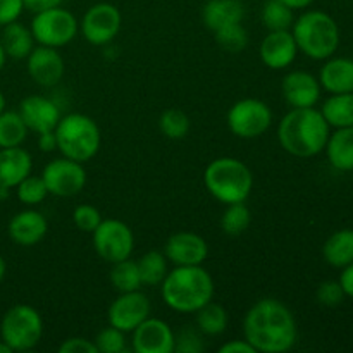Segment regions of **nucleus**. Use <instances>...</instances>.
<instances>
[{
	"label": "nucleus",
	"instance_id": "nucleus-1",
	"mask_svg": "<svg viewBox=\"0 0 353 353\" xmlns=\"http://www.w3.org/2000/svg\"><path fill=\"white\" fill-rule=\"evenodd\" d=\"M243 334L257 353H285L296 345L299 326L285 303L276 299H262L248 309Z\"/></svg>",
	"mask_w": 353,
	"mask_h": 353
},
{
	"label": "nucleus",
	"instance_id": "nucleus-2",
	"mask_svg": "<svg viewBox=\"0 0 353 353\" xmlns=\"http://www.w3.org/2000/svg\"><path fill=\"white\" fill-rule=\"evenodd\" d=\"M331 134L321 110L314 107L292 109L278 124V141L285 152L293 157H316L326 148Z\"/></svg>",
	"mask_w": 353,
	"mask_h": 353
},
{
	"label": "nucleus",
	"instance_id": "nucleus-3",
	"mask_svg": "<svg viewBox=\"0 0 353 353\" xmlns=\"http://www.w3.org/2000/svg\"><path fill=\"white\" fill-rule=\"evenodd\" d=\"M212 276L202 265H176L161 283L162 300L169 309L179 314H193L212 302Z\"/></svg>",
	"mask_w": 353,
	"mask_h": 353
},
{
	"label": "nucleus",
	"instance_id": "nucleus-4",
	"mask_svg": "<svg viewBox=\"0 0 353 353\" xmlns=\"http://www.w3.org/2000/svg\"><path fill=\"white\" fill-rule=\"evenodd\" d=\"M293 38L299 52L314 61H326L333 57L340 47L338 23L323 10H307L293 21Z\"/></svg>",
	"mask_w": 353,
	"mask_h": 353
},
{
	"label": "nucleus",
	"instance_id": "nucleus-5",
	"mask_svg": "<svg viewBox=\"0 0 353 353\" xmlns=\"http://www.w3.org/2000/svg\"><path fill=\"white\" fill-rule=\"evenodd\" d=\"M207 192L224 205L240 203L250 196L254 176L248 165L234 157H219L207 165L203 172Z\"/></svg>",
	"mask_w": 353,
	"mask_h": 353
},
{
	"label": "nucleus",
	"instance_id": "nucleus-6",
	"mask_svg": "<svg viewBox=\"0 0 353 353\" xmlns=\"http://www.w3.org/2000/svg\"><path fill=\"white\" fill-rule=\"evenodd\" d=\"M57 150L64 157L76 162L92 161L100 150V130L95 121L86 114L72 112L62 116L54 130Z\"/></svg>",
	"mask_w": 353,
	"mask_h": 353
},
{
	"label": "nucleus",
	"instance_id": "nucleus-7",
	"mask_svg": "<svg viewBox=\"0 0 353 353\" xmlns=\"http://www.w3.org/2000/svg\"><path fill=\"white\" fill-rule=\"evenodd\" d=\"M43 336V319L34 307L19 303L3 314L0 323V340L12 352L33 350Z\"/></svg>",
	"mask_w": 353,
	"mask_h": 353
},
{
	"label": "nucleus",
	"instance_id": "nucleus-8",
	"mask_svg": "<svg viewBox=\"0 0 353 353\" xmlns=\"http://www.w3.org/2000/svg\"><path fill=\"white\" fill-rule=\"evenodd\" d=\"M30 30L38 45L61 48L74 40L79 23L71 10L59 6L34 14Z\"/></svg>",
	"mask_w": 353,
	"mask_h": 353
},
{
	"label": "nucleus",
	"instance_id": "nucleus-9",
	"mask_svg": "<svg viewBox=\"0 0 353 353\" xmlns=\"http://www.w3.org/2000/svg\"><path fill=\"white\" fill-rule=\"evenodd\" d=\"M272 124V110L259 99H241L228 112V128L243 140L262 137Z\"/></svg>",
	"mask_w": 353,
	"mask_h": 353
},
{
	"label": "nucleus",
	"instance_id": "nucleus-10",
	"mask_svg": "<svg viewBox=\"0 0 353 353\" xmlns=\"http://www.w3.org/2000/svg\"><path fill=\"white\" fill-rule=\"evenodd\" d=\"M92 236L95 252L109 264L126 261L134 250L133 231L119 219H102V223L93 230Z\"/></svg>",
	"mask_w": 353,
	"mask_h": 353
},
{
	"label": "nucleus",
	"instance_id": "nucleus-11",
	"mask_svg": "<svg viewBox=\"0 0 353 353\" xmlns=\"http://www.w3.org/2000/svg\"><path fill=\"white\" fill-rule=\"evenodd\" d=\"M123 16L116 6L100 2L90 7L81 19V34L95 47L109 45L119 34Z\"/></svg>",
	"mask_w": 353,
	"mask_h": 353
},
{
	"label": "nucleus",
	"instance_id": "nucleus-12",
	"mask_svg": "<svg viewBox=\"0 0 353 353\" xmlns=\"http://www.w3.org/2000/svg\"><path fill=\"white\" fill-rule=\"evenodd\" d=\"M48 193L55 196H74L85 188L86 171L81 162L59 157L48 162L41 172Z\"/></svg>",
	"mask_w": 353,
	"mask_h": 353
},
{
	"label": "nucleus",
	"instance_id": "nucleus-13",
	"mask_svg": "<svg viewBox=\"0 0 353 353\" xmlns=\"http://www.w3.org/2000/svg\"><path fill=\"white\" fill-rule=\"evenodd\" d=\"M150 300L140 290L137 292L119 293L116 300L110 303L107 319L110 326L117 327L123 333H133L147 317H150Z\"/></svg>",
	"mask_w": 353,
	"mask_h": 353
},
{
	"label": "nucleus",
	"instance_id": "nucleus-14",
	"mask_svg": "<svg viewBox=\"0 0 353 353\" xmlns=\"http://www.w3.org/2000/svg\"><path fill=\"white\" fill-rule=\"evenodd\" d=\"M176 345V334L165 321L157 317H147L133 331L131 347L137 353H172Z\"/></svg>",
	"mask_w": 353,
	"mask_h": 353
},
{
	"label": "nucleus",
	"instance_id": "nucleus-15",
	"mask_svg": "<svg viewBox=\"0 0 353 353\" xmlns=\"http://www.w3.org/2000/svg\"><path fill=\"white\" fill-rule=\"evenodd\" d=\"M28 74L37 85L52 88L64 78L65 64L57 48L38 45L26 57Z\"/></svg>",
	"mask_w": 353,
	"mask_h": 353
},
{
	"label": "nucleus",
	"instance_id": "nucleus-16",
	"mask_svg": "<svg viewBox=\"0 0 353 353\" xmlns=\"http://www.w3.org/2000/svg\"><path fill=\"white\" fill-rule=\"evenodd\" d=\"M164 255L174 265H202L209 255V245L200 234L179 231L165 241Z\"/></svg>",
	"mask_w": 353,
	"mask_h": 353
},
{
	"label": "nucleus",
	"instance_id": "nucleus-17",
	"mask_svg": "<svg viewBox=\"0 0 353 353\" xmlns=\"http://www.w3.org/2000/svg\"><path fill=\"white\" fill-rule=\"evenodd\" d=\"M17 112L21 114L28 130L37 134L54 131L62 117L57 103L43 95H30L23 99Z\"/></svg>",
	"mask_w": 353,
	"mask_h": 353
},
{
	"label": "nucleus",
	"instance_id": "nucleus-18",
	"mask_svg": "<svg viewBox=\"0 0 353 353\" xmlns=\"http://www.w3.org/2000/svg\"><path fill=\"white\" fill-rule=\"evenodd\" d=\"M296 54H299V47L290 30L269 31L259 48L261 61L274 71L290 68L295 62Z\"/></svg>",
	"mask_w": 353,
	"mask_h": 353
},
{
	"label": "nucleus",
	"instance_id": "nucleus-19",
	"mask_svg": "<svg viewBox=\"0 0 353 353\" xmlns=\"http://www.w3.org/2000/svg\"><path fill=\"white\" fill-rule=\"evenodd\" d=\"M321 83L312 72L292 71L283 78L281 92L292 109L314 107L321 99Z\"/></svg>",
	"mask_w": 353,
	"mask_h": 353
},
{
	"label": "nucleus",
	"instance_id": "nucleus-20",
	"mask_svg": "<svg viewBox=\"0 0 353 353\" xmlns=\"http://www.w3.org/2000/svg\"><path fill=\"white\" fill-rule=\"evenodd\" d=\"M48 231V223L43 214L38 210H21L9 221L7 233L10 240L19 247H34L45 238Z\"/></svg>",
	"mask_w": 353,
	"mask_h": 353
},
{
	"label": "nucleus",
	"instance_id": "nucleus-21",
	"mask_svg": "<svg viewBox=\"0 0 353 353\" xmlns=\"http://www.w3.org/2000/svg\"><path fill=\"white\" fill-rule=\"evenodd\" d=\"M33 159L23 147L0 148V188H16L31 174Z\"/></svg>",
	"mask_w": 353,
	"mask_h": 353
},
{
	"label": "nucleus",
	"instance_id": "nucleus-22",
	"mask_svg": "<svg viewBox=\"0 0 353 353\" xmlns=\"http://www.w3.org/2000/svg\"><path fill=\"white\" fill-rule=\"evenodd\" d=\"M321 88L330 95L333 93H353V59L330 57L319 71Z\"/></svg>",
	"mask_w": 353,
	"mask_h": 353
},
{
	"label": "nucleus",
	"instance_id": "nucleus-23",
	"mask_svg": "<svg viewBox=\"0 0 353 353\" xmlns=\"http://www.w3.org/2000/svg\"><path fill=\"white\" fill-rule=\"evenodd\" d=\"M245 17V6L241 0H209L202 9V19L209 30L241 23Z\"/></svg>",
	"mask_w": 353,
	"mask_h": 353
},
{
	"label": "nucleus",
	"instance_id": "nucleus-24",
	"mask_svg": "<svg viewBox=\"0 0 353 353\" xmlns=\"http://www.w3.org/2000/svg\"><path fill=\"white\" fill-rule=\"evenodd\" d=\"M324 150L327 161L336 171H353V126L338 128L334 133H331Z\"/></svg>",
	"mask_w": 353,
	"mask_h": 353
},
{
	"label": "nucleus",
	"instance_id": "nucleus-25",
	"mask_svg": "<svg viewBox=\"0 0 353 353\" xmlns=\"http://www.w3.org/2000/svg\"><path fill=\"white\" fill-rule=\"evenodd\" d=\"M0 43H2L7 57L21 61V59H26L34 48V38L30 28L17 23V21H12V23L3 26Z\"/></svg>",
	"mask_w": 353,
	"mask_h": 353
},
{
	"label": "nucleus",
	"instance_id": "nucleus-26",
	"mask_svg": "<svg viewBox=\"0 0 353 353\" xmlns=\"http://www.w3.org/2000/svg\"><path fill=\"white\" fill-rule=\"evenodd\" d=\"M323 257L330 265L343 269L353 262V230H340L323 245Z\"/></svg>",
	"mask_w": 353,
	"mask_h": 353
},
{
	"label": "nucleus",
	"instance_id": "nucleus-27",
	"mask_svg": "<svg viewBox=\"0 0 353 353\" xmlns=\"http://www.w3.org/2000/svg\"><path fill=\"white\" fill-rule=\"evenodd\" d=\"M330 128H350L353 126V93H333L324 100L321 107Z\"/></svg>",
	"mask_w": 353,
	"mask_h": 353
},
{
	"label": "nucleus",
	"instance_id": "nucleus-28",
	"mask_svg": "<svg viewBox=\"0 0 353 353\" xmlns=\"http://www.w3.org/2000/svg\"><path fill=\"white\" fill-rule=\"evenodd\" d=\"M28 133L30 130L17 110H3L0 114V148L21 147Z\"/></svg>",
	"mask_w": 353,
	"mask_h": 353
},
{
	"label": "nucleus",
	"instance_id": "nucleus-29",
	"mask_svg": "<svg viewBox=\"0 0 353 353\" xmlns=\"http://www.w3.org/2000/svg\"><path fill=\"white\" fill-rule=\"evenodd\" d=\"M196 326L202 334L219 336L228 327V312L219 303L209 302L202 309L196 310Z\"/></svg>",
	"mask_w": 353,
	"mask_h": 353
},
{
	"label": "nucleus",
	"instance_id": "nucleus-30",
	"mask_svg": "<svg viewBox=\"0 0 353 353\" xmlns=\"http://www.w3.org/2000/svg\"><path fill=\"white\" fill-rule=\"evenodd\" d=\"M110 283H112L114 290L119 293L126 292H137L143 286L140 276V269H138V262L126 259L112 264L110 269Z\"/></svg>",
	"mask_w": 353,
	"mask_h": 353
},
{
	"label": "nucleus",
	"instance_id": "nucleus-31",
	"mask_svg": "<svg viewBox=\"0 0 353 353\" xmlns=\"http://www.w3.org/2000/svg\"><path fill=\"white\" fill-rule=\"evenodd\" d=\"M261 19L269 31H281L292 30L295 16H293L292 7H288L281 0H265Z\"/></svg>",
	"mask_w": 353,
	"mask_h": 353
},
{
	"label": "nucleus",
	"instance_id": "nucleus-32",
	"mask_svg": "<svg viewBox=\"0 0 353 353\" xmlns=\"http://www.w3.org/2000/svg\"><path fill=\"white\" fill-rule=\"evenodd\" d=\"M138 269H140L141 283L147 286H157L164 281L168 274V259L162 252L150 250L141 255L138 261Z\"/></svg>",
	"mask_w": 353,
	"mask_h": 353
},
{
	"label": "nucleus",
	"instance_id": "nucleus-33",
	"mask_svg": "<svg viewBox=\"0 0 353 353\" xmlns=\"http://www.w3.org/2000/svg\"><path fill=\"white\" fill-rule=\"evenodd\" d=\"M252 214L250 209L245 205V202L231 203L226 207L223 217H221V228L228 236H238V234L245 233L250 226Z\"/></svg>",
	"mask_w": 353,
	"mask_h": 353
},
{
	"label": "nucleus",
	"instance_id": "nucleus-34",
	"mask_svg": "<svg viewBox=\"0 0 353 353\" xmlns=\"http://www.w3.org/2000/svg\"><path fill=\"white\" fill-rule=\"evenodd\" d=\"M16 195L23 205H40L50 193L45 185L41 176H26L19 185L16 186Z\"/></svg>",
	"mask_w": 353,
	"mask_h": 353
},
{
	"label": "nucleus",
	"instance_id": "nucleus-35",
	"mask_svg": "<svg viewBox=\"0 0 353 353\" xmlns=\"http://www.w3.org/2000/svg\"><path fill=\"white\" fill-rule=\"evenodd\" d=\"M190 126H192L190 117L179 109L164 110L161 119H159V128H161L162 134L171 138V140H181V138H185L188 134Z\"/></svg>",
	"mask_w": 353,
	"mask_h": 353
},
{
	"label": "nucleus",
	"instance_id": "nucleus-36",
	"mask_svg": "<svg viewBox=\"0 0 353 353\" xmlns=\"http://www.w3.org/2000/svg\"><path fill=\"white\" fill-rule=\"evenodd\" d=\"M216 33V41L221 48H224L226 52H233V54H238V52L243 50L248 45V33L241 23L231 24V26L221 28V30L214 31Z\"/></svg>",
	"mask_w": 353,
	"mask_h": 353
},
{
	"label": "nucleus",
	"instance_id": "nucleus-37",
	"mask_svg": "<svg viewBox=\"0 0 353 353\" xmlns=\"http://www.w3.org/2000/svg\"><path fill=\"white\" fill-rule=\"evenodd\" d=\"M123 331H119L117 327L110 326L109 327H103L97 338L93 340L95 343L97 352L99 353H124L128 352L126 347V338H124Z\"/></svg>",
	"mask_w": 353,
	"mask_h": 353
},
{
	"label": "nucleus",
	"instance_id": "nucleus-38",
	"mask_svg": "<svg viewBox=\"0 0 353 353\" xmlns=\"http://www.w3.org/2000/svg\"><path fill=\"white\" fill-rule=\"evenodd\" d=\"M72 223L78 230L85 231V233H93L97 226L102 223V216H100L99 209L88 203H81L72 210Z\"/></svg>",
	"mask_w": 353,
	"mask_h": 353
},
{
	"label": "nucleus",
	"instance_id": "nucleus-39",
	"mask_svg": "<svg viewBox=\"0 0 353 353\" xmlns=\"http://www.w3.org/2000/svg\"><path fill=\"white\" fill-rule=\"evenodd\" d=\"M345 292L341 288L340 281H324L321 283L319 288L316 292V299L321 305L324 307H338L343 303Z\"/></svg>",
	"mask_w": 353,
	"mask_h": 353
},
{
	"label": "nucleus",
	"instance_id": "nucleus-40",
	"mask_svg": "<svg viewBox=\"0 0 353 353\" xmlns=\"http://www.w3.org/2000/svg\"><path fill=\"white\" fill-rule=\"evenodd\" d=\"M203 350L202 333L200 331L192 330V327H185L176 336L174 352L178 353H200Z\"/></svg>",
	"mask_w": 353,
	"mask_h": 353
},
{
	"label": "nucleus",
	"instance_id": "nucleus-41",
	"mask_svg": "<svg viewBox=\"0 0 353 353\" xmlns=\"http://www.w3.org/2000/svg\"><path fill=\"white\" fill-rule=\"evenodd\" d=\"M24 10L23 0H0V26L19 19Z\"/></svg>",
	"mask_w": 353,
	"mask_h": 353
},
{
	"label": "nucleus",
	"instance_id": "nucleus-42",
	"mask_svg": "<svg viewBox=\"0 0 353 353\" xmlns=\"http://www.w3.org/2000/svg\"><path fill=\"white\" fill-rule=\"evenodd\" d=\"M59 353H99L97 352L95 343L86 338H69L62 341L59 347Z\"/></svg>",
	"mask_w": 353,
	"mask_h": 353
},
{
	"label": "nucleus",
	"instance_id": "nucleus-43",
	"mask_svg": "<svg viewBox=\"0 0 353 353\" xmlns=\"http://www.w3.org/2000/svg\"><path fill=\"white\" fill-rule=\"evenodd\" d=\"M219 353H257V350L247 340H233L224 343Z\"/></svg>",
	"mask_w": 353,
	"mask_h": 353
},
{
	"label": "nucleus",
	"instance_id": "nucleus-44",
	"mask_svg": "<svg viewBox=\"0 0 353 353\" xmlns=\"http://www.w3.org/2000/svg\"><path fill=\"white\" fill-rule=\"evenodd\" d=\"M62 2H64V0H23L24 9H28L30 12H33V14L41 12V10L52 9V7L62 6Z\"/></svg>",
	"mask_w": 353,
	"mask_h": 353
},
{
	"label": "nucleus",
	"instance_id": "nucleus-45",
	"mask_svg": "<svg viewBox=\"0 0 353 353\" xmlns=\"http://www.w3.org/2000/svg\"><path fill=\"white\" fill-rule=\"evenodd\" d=\"M338 281H340V285H341V288H343L345 295L353 299V262H352V264L345 265Z\"/></svg>",
	"mask_w": 353,
	"mask_h": 353
},
{
	"label": "nucleus",
	"instance_id": "nucleus-46",
	"mask_svg": "<svg viewBox=\"0 0 353 353\" xmlns=\"http://www.w3.org/2000/svg\"><path fill=\"white\" fill-rule=\"evenodd\" d=\"M38 147L41 152L57 150V140H55L54 131H45V133L38 134Z\"/></svg>",
	"mask_w": 353,
	"mask_h": 353
},
{
	"label": "nucleus",
	"instance_id": "nucleus-47",
	"mask_svg": "<svg viewBox=\"0 0 353 353\" xmlns=\"http://www.w3.org/2000/svg\"><path fill=\"white\" fill-rule=\"evenodd\" d=\"M281 2H285L286 6L292 7V9L295 10V9H307L309 6H312L314 0H281Z\"/></svg>",
	"mask_w": 353,
	"mask_h": 353
},
{
	"label": "nucleus",
	"instance_id": "nucleus-48",
	"mask_svg": "<svg viewBox=\"0 0 353 353\" xmlns=\"http://www.w3.org/2000/svg\"><path fill=\"white\" fill-rule=\"evenodd\" d=\"M6 271H7L6 261H3V257L0 255V283H2V279L6 278Z\"/></svg>",
	"mask_w": 353,
	"mask_h": 353
},
{
	"label": "nucleus",
	"instance_id": "nucleus-49",
	"mask_svg": "<svg viewBox=\"0 0 353 353\" xmlns=\"http://www.w3.org/2000/svg\"><path fill=\"white\" fill-rule=\"evenodd\" d=\"M6 61H7V54L6 50H3L2 43H0V71H2V68L6 65Z\"/></svg>",
	"mask_w": 353,
	"mask_h": 353
},
{
	"label": "nucleus",
	"instance_id": "nucleus-50",
	"mask_svg": "<svg viewBox=\"0 0 353 353\" xmlns=\"http://www.w3.org/2000/svg\"><path fill=\"white\" fill-rule=\"evenodd\" d=\"M0 353H12V348H10L6 341L0 340Z\"/></svg>",
	"mask_w": 353,
	"mask_h": 353
},
{
	"label": "nucleus",
	"instance_id": "nucleus-51",
	"mask_svg": "<svg viewBox=\"0 0 353 353\" xmlns=\"http://www.w3.org/2000/svg\"><path fill=\"white\" fill-rule=\"evenodd\" d=\"M6 110V97H3V93L0 92V114Z\"/></svg>",
	"mask_w": 353,
	"mask_h": 353
}]
</instances>
